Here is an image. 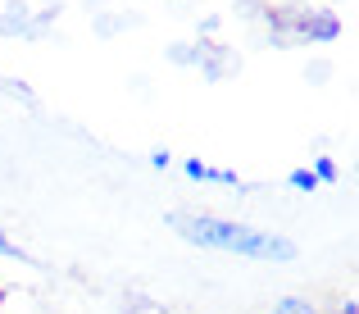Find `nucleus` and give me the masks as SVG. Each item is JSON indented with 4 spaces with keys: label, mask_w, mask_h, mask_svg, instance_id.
Listing matches in <instances>:
<instances>
[{
    "label": "nucleus",
    "mask_w": 359,
    "mask_h": 314,
    "mask_svg": "<svg viewBox=\"0 0 359 314\" xmlns=\"http://www.w3.org/2000/svg\"><path fill=\"white\" fill-rule=\"evenodd\" d=\"M168 228H173L182 242L205 246V251H228L241 255V260H259V264H287L296 260V242L273 228H255L241 223V218H219V214H168Z\"/></svg>",
    "instance_id": "f257e3e1"
},
{
    "label": "nucleus",
    "mask_w": 359,
    "mask_h": 314,
    "mask_svg": "<svg viewBox=\"0 0 359 314\" xmlns=\"http://www.w3.org/2000/svg\"><path fill=\"white\" fill-rule=\"evenodd\" d=\"M341 37V18L332 9H296L282 18L278 41H300V46H327Z\"/></svg>",
    "instance_id": "f03ea898"
},
{
    "label": "nucleus",
    "mask_w": 359,
    "mask_h": 314,
    "mask_svg": "<svg viewBox=\"0 0 359 314\" xmlns=\"http://www.w3.org/2000/svg\"><path fill=\"white\" fill-rule=\"evenodd\" d=\"M182 174L191 178V183H219V187H241V178L232 174V169H214V164H205V159H182Z\"/></svg>",
    "instance_id": "7ed1b4c3"
},
{
    "label": "nucleus",
    "mask_w": 359,
    "mask_h": 314,
    "mask_svg": "<svg viewBox=\"0 0 359 314\" xmlns=\"http://www.w3.org/2000/svg\"><path fill=\"white\" fill-rule=\"evenodd\" d=\"M0 37H32V9L23 0H9L0 14Z\"/></svg>",
    "instance_id": "20e7f679"
},
{
    "label": "nucleus",
    "mask_w": 359,
    "mask_h": 314,
    "mask_svg": "<svg viewBox=\"0 0 359 314\" xmlns=\"http://www.w3.org/2000/svg\"><path fill=\"white\" fill-rule=\"evenodd\" d=\"M168 60H173V64H182V69H201V60H205V41H201V46H191V41L168 46Z\"/></svg>",
    "instance_id": "39448f33"
},
{
    "label": "nucleus",
    "mask_w": 359,
    "mask_h": 314,
    "mask_svg": "<svg viewBox=\"0 0 359 314\" xmlns=\"http://www.w3.org/2000/svg\"><path fill=\"white\" fill-rule=\"evenodd\" d=\"M269 314H318V306L309 296H296V292H291V296H278V301H273Z\"/></svg>",
    "instance_id": "423d86ee"
},
{
    "label": "nucleus",
    "mask_w": 359,
    "mask_h": 314,
    "mask_svg": "<svg viewBox=\"0 0 359 314\" xmlns=\"http://www.w3.org/2000/svg\"><path fill=\"white\" fill-rule=\"evenodd\" d=\"M287 187H291V192H318L323 183H318L309 169H291V174H287Z\"/></svg>",
    "instance_id": "0eeeda50"
},
{
    "label": "nucleus",
    "mask_w": 359,
    "mask_h": 314,
    "mask_svg": "<svg viewBox=\"0 0 359 314\" xmlns=\"http://www.w3.org/2000/svg\"><path fill=\"white\" fill-rule=\"evenodd\" d=\"M309 174H314L318 183H337V178H341V169H337V159H332V155H318Z\"/></svg>",
    "instance_id": "6e6552de"
},
{
    "label": "nucleus",
    "mask_w": 359,
    "mask_h": 314,
    "mask_svg": "<svg viewBox=\"0 0 359 314\" xmlns=\"http://www.w3.org/2000/svg\"><path fill=\"white\" fill-rule=\"evenodd\" d=\"M0 260H27V255H23V246H18L14 237L5 233V228H0Z\"/></svg>",
    "instance_id": "1a4fd4ad"
},
{
    "label": "nucleus",
    "mask_w": 359,
    "mask_h": 314,
    "mask_svg": "<svg viewBox=\"0 0 359 314\" xmlns=\"http://www.w3.org/2000/svg\"><path fill=\"white\" fill-rule=\"evenodd\" d=\"M150 169H159V174H164V169H173V155H168L164 146H159V150H150Z\"/></svg>",
    "instance_id": "9d476101"
},
{
    "label": "nucleus",
    "mask_w": 359,
    "mask_h": 314,
    "mask_svg": "<svg viewBox=\"0 0 359 314\" xmlns=\"http://www.w3.org/2000/svg\"><path fill=\"white\" fill-rule=\"evenodd\" d=\"M327 73H332V64H323V60L309 64V78H327Z\"/></svg>",
    "instance_id": "9b49d317"
},
{
    "label": "nucleus",
    "mask_w": 359,
    "mask_h": 314,
    "mask_svg": "<svg viewBox=\"0 0 359 314\" xmlns=\"http://www.w3.org/2000/svg\"><path fill=\"white\" fill-rule=\"evenodd\" d=\"M337 314H359V301H355V296H346L341 306H337Z\"/></svg>",
    "instance_id": "f8f14e48"
},
{
    "label": "nucleus",
    "mask_w": 359,
    "mask_h": 314,
    "mask_svg": "<svg viewBox=\"0 0 359 314\" xmlns=\"http://www.w3.org/2000/svg\"><path fill=\"white\" fill-rule=\"evenodd\" d=\"M5 301H9V296H5V292H0V314H5Z\"/></svg>",
    "instance_id": "ddd939ff"
}]
</instances>
